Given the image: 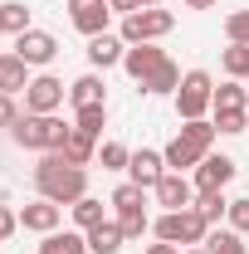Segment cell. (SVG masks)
Wrapping results in <instances>:
<instances>
[{"label": "cell", "instance_id": "7a4b0ae2", "mask_svg": "<svg viewBox=\"0 0 249 254\" xmlns=\"http://www.w3.org/2000/svg\"><path fill=\"white\" fill-rule=\"evenodd\" d=\"M215 123L210 118H195V123H181V132L166 142V171H195L200 161L210 157V147H215Z\"/></svg>", "mask_w": 249, "mask_h": 254}, {"label": "cell", "instance_id": "60d3db41", "mask_svg": "<svg viewBox=\"0 0 249 254\" xmlns=\"http://www.w3.org/2000/svg\"><path fill=\"white\" fill-rule=\"evenodd\" d=\"M245 103H249V78H245Z\"/></svg>", "mask_w": 249, "mask_h": 254}, {"label": "cell", "instance_id": "74e56055", "mask_svg": "<svg viewBox=\"0 0 249 254\" xmlns=\"http://www.w3.org/2000/svg\"><path fill=\"white\" fill-rule=\"evenodd\" d=\"M147 254H181L176 245H166V240H156V245H147Z\"/></svg>", "mask_w": 249, "mask_h": 254}, {"label": "cell", "instance_id": "ac0fdd59", "mask_svg": "<svg viewBox=\"0 0 249 254\" xmlns=\"http://www.w3.org/2000/svg\"><path fill=\"white\" fill-rule=\"evenodd\" d=\"M83 235H88V254H118L127 245V235H123L118 220H103V225H93V230H83Z\"/></svg>", "mask_w": 249, "mask_h": 254}, {"label": "cell", "instance_id": "5bb4252c", "mask_svg": "<svg viewBox=\"0 0 249 254\" xmlns=\"http://www.w3.org/2000/svg\"><path fill=\"white\" fill-rule=\"evenodd\" d=\"M161 176H166V157H161V152H152V147L132 152V161H127V181H137L142 190H156Z\"/></svg>", "mask_w": 249, "mask_h": 254}, {"label": "cell", "instance_id": "e0dca14e", "mask_svg": "<svg viewBox=\"0 0 249 254\" xmlns=\"http://www.w3.org/2000/svg\"><path fill=\"white\" fill-rule=\"evenodd\" d=\"M25 88H30V64L20 59V54H15V49H10V54H0V93H25Z\"/></svg>", "mask_w": 249, "mask_h": 254}, {"label": "cell", "instance_id": "ffe728a7", "mask_svg": "<svg viewBox=\"0 0 249 254\" xmlns=\"http://www.w3.org/2000/svg\"><path fill=\"white\" fill-rule=\"evenodd\" d=\"M195 215L215 230V225L230 215V195H225V190H195Z\"/></svg>", "mask_w": 249, "mask_h": 254}, {"label": "cell", "instance_id": "1f68e13d", "mask_svg": "<svg viewBox=\"0 0 249 254\" xmlns=\"http://www.w3.org/2000/svg\"><path fill=\"white\" fill-rule=\"evenodd\" d=\"M210 123L220 137H240V132H249V113H215Z\"/></svg>", "mask_w": 249, "mask_h": 254}, {"label": "cell", "instance_id": "ee69618b", "mask_svg": "<svg viewBox=\"0 0 249 254\" xmlns=\"http://www.w3.org/2000/svg\"><path fill=\"white\" fill-rule=\"evenodd\" d=\"M0 250H5V245H0Z\"/></svg>", "mask_w": 249, "mask_h": 254}, {"label": "cell", "instance_id": "d6a6232c", "mask_svg": "<svg viewBox=\"0 0 249 254\" xmlns=\"http://www.w3.org/2000/svg\"><path fill=\"white\" fill-rule=\"evenodd\" d=\"M118 225H123L127 240H142V235L152 230V220H147V205H142V210H127V215H118Z\"/></svg>", "mask_w": 249, "mask_h": 254}, {"label": "cell", "instance_id": "83f0119b", "mask_svg": "<svg viewBox=\"0 0 249 254\" xmlns=\"http://www.w3.org/2000/svg\"><path fill=\"white\" fill-rule=\"evenodd\" d=\"M142 205H147V190L137 186V181H123V186L113 190V210H118V215H127V210H142Z\"/></svg>", "mask_w": 249, "mask_h": 254}, {"label": "cell", "instance_id": "9a60e30c", "mask_svg": "<svg viewBox=\"0 0 249 254\" xmlns=\"http://www.w3.org/2000/svg\"><path fill=\"white\" fill-rule=\"evenodd\" d=\"M83 54H88V64H93L98 73H108V68H118V64H123L127 44H123V34H93Z\"/></svg>", "mask_w": 249, "mask_h": 254}, {"label": "cell", "instance_id": "d6986e66", "mask_svg": "<svg viewBox=\"0 0 249 254\" xmlns=\"http://www.w3.org/2000/svg\"><path fill=\"white\" fill-rule=\"evenodd\" d=\"M39 254H88V235L83 230H54V235H44Z\"/></svg>", "mask_w": 249, "mask_h": 254}, {"label": "cell", "instance_id": "e575fe53", "mask_svg": "<svg viewBox=\"0 0 249 254\" xmlns=\"http://www.w3.org/2000/svg\"><path fill=\"white\" fill-rule=\"evenodd\" d=\"M15 230H20V210H10V205L0 200V245H5V240H10Z\"/></svg>", "mask_w": 249, "mask_h": 254}, {"label": "cell", "instance_id": "5b68a950", "mask_svg": "<svg viewBox=\"0 0 249 254\" xmlns=\"http://www.w3.org/2000/svg\"><path fill=\"white\" fill-rule=\"evenodd\" d=\"M176 30V15L171 10H161V5H142V10H132L123 15V44H156V39H166V34Z\"/></svg>", "mask_w": 249, "mask_h": 254}, {"label": "cell", "instance_id": "44dd1931", "mask_svg": "<svg viewBox=\"0 0 249 254\" xmlns=\"http://www.w3.org/2000/svg\"><path fill=\"white\" fill-rule=\"evenodd\" d=\"M176 88H181V68H176L171 59H166L152 78L142 83V93H147V98H176Z\"/></svg>", "mask_w": 249, "mask_h": 254}, {"label": "cell", "instance_id": "4dcf8cb0", "mask_svg": "<svg viewBox=\"0 0 249 254\" xmlns=\"http://www.w3.org/2000/svg\"><path fill=\"white\" fill-rule=\"evenodd\" d=\"M225 39L230 44H249V10H230L225 15Z\"/></svg>", "mask_w": 249, "mask_h": 254}, {"label": "cell", "instance_id": "8d00e7d4", "mask_svg": "<svg viewBox=\"0 0 249 254\" xmlns=\"http://www.w3.org/2000/svg\"><path fill=\"white\" fill-rule=\"evenodd\" d=\"M113 5V15H132V10H142V0H108Z\"/></svg>", "mask_w": 249, "mask_h": 254}, {"label": "cell", "instance_id": "f546056e", "mask_svg": "<svg viewBox=\"0 0 249 254\" xmlns=\"http://www.w3.org/2000/svg\"><path fill=\"white\" fill-rule=\"evenodd\" d=\"M127 161H132V152H127L123 142H103L98 147V166L103 171H127Z\"/></svg>", "mask_w": 249, "mask_h": 254}, {"label": "cell", "instance_id": "7c38bea8", "mask_svg": "<svg viewBox=\"0 0 249 254\" xmlns=\"http://www.w3.org/2000/svg\"><path fill=\"white\" fill-rule=\"evenodd\" d=\"M161 64H166V49H156V44H127V54H123V68H127V78L137 88L152 78Z\"/></svg>", "mask_w": 249, "mask_h": 254}, {"label": "cell", "instance_id": "836d02e7", "mask_svg": "<svg viewBox=\"0 0 249 254\" xmlns=\"http://www.w3.org/2000/svg\"><path fill=\"white\" fill-rule=\"evenodd\" d=\"M225 220H230V230L249 235V195H235V200H230V215H225Z\"/></svg>", "mask_w": 249, "mask_h": 254}, {"label": "cell", "instance_id": "d590c367", "mask_svg": "<svg viewBox=\"0 0 249 254\" xmlns=\"http://www.w3.org/2000/svg\"><path fill=\"white\" fill-rule=\"evenodd\" d=\"M20 123V103H15V98L10 93H0V127H5V132H10V127Z\"/></svg>", "mask_w": 249, "mask_h": 254}, {"label": "cell", "instance_id": "30bf717a", "mask_svg": "<svg viewBox=\"0 0 249 254\" xmlns=\"http://www.w3.org/2000/svg\"><path fill=\"white\" fill-rule=\"evenodd\" d=\"M68 20L78 34H108V20H113V5L108 0H68Z\"/></svg>", "mask_w": 249, "mask_h": 254}, {"label": "cell", "instance_id": "d4e9b609", "mask_svg": "<svg viewBox=\"0 0 249 254\" xmlns=\"http://www.w3.org/2000/svg\"><path fill=\"white\" fill-rule=\"evenodd\" d=\"M68 215H73V225H78V230H93V225H103V220H108L98 195H83V200H73V205H68Z\"/></svg>", "mask_w": 249, "mask_h": 254}, {"label": "cell", "instance_id": "4316f807", "mask_svg": "<svg viewBox=\"0 0 249 254\" xmlns=\"http://www.w3.org/2000/svg\"><path fill=\"white\" fill-rule=\"evenodd\" d=\"M73 127H78V132H88V137H103V127H108V103L73 108Z\"/></svg>", "mask_w": 249, "mask_h": 254}, {"label": "cell", "instance_id": "8992f818", "mask_svg": "<svg viewBox=\"0 0 249 254\" xmlns=\"http://www.w3.org/2000/svg\"><path fill=\"white\" fill-rule=\"evenodd\" d=\"M210 103H215V78H210L205 68L181 73V88H176V118H181V123H195V118L210 113Z\"/></svg>", "mask_w": 249, "mask_h": 254}, {"label": "cell", "instance_id": "f1b7e54d", "mask_svg": "<svg viewBox=\"0 0 249 254\" xmlns=\"http://www.w3.org/2000/svg\"><path fill=\"white\" fill-rule=\"evenodd\" d=\"M0 15H5V34H25V30H34L30 10H25L20 0H5V5H0Z\"/></svg>", "mask_w": 249, "mask_h": 254}, {"label": "cell", "instance_id": "52a82bcc", "mask_svg": "<svg viewBox=\"0 0 249 254\" xmlns=\"http://www.w3.org/2000/svg\"><path fill=\"white\" fill-rule=\"evenodd\" d=\"M68 103V83L54 73H34L30 88H25V113H59Z\"/></svg>", "mask_w": 249, "mask_h": 254}, {"label": "cell", "instance_id": "484cf974", "mask_svg": "<svg viewBox=\"0 0 249 254\" xmlns=\"http://www.w3.org/2000/svg\"><path fill=\"white\" fill-rule=\"evenodd\" d=\"M220 68H225V78H249V44H230V49H220Z\"/></svg>", "mask_w": 249, "mask_h": 254}, {"label": "cell", "instance_id": "603a6c76", "mask_svg": "<svg viewBox=\"0 0 249 254\" xmlns=\"http://www.w3.org/2000/svg\"><path fill=\"white\" fill-rule=\"evenodd\" d=\"M63 157L68 161H78V166H93L98 161V137H88V132H68V142H63Z\"/></svg>", "mask_w": 249, "mask_h": 254}, {"label": "cell", "instance_id": "6da1fadb", "mask_svg": "<svg viewBox=\"0 0 249 254\" xmlns=\"http://www.w3.org/2000/svg\"><path fill=\"white\" fill-rule=\"evenodd\" d=\"M34 190L54 205H73L88 195V166L68 161L63 152H39V166H34Z\"/></svg>", "mask_w": 249, "mask_h": 254}, {"label": "cell", "instance_id": "b9f144b4", "mask_svg": "<svg viewBox=\"0 0 249 254\" xmlns=\"http://www.w3.org/2000/svg\"><path fill=\"white\" fill-rule=\"evenodd\" d=\"M142 5H161V0H142Z\"/></svg>", "mask_w": 249, "mask_h": 254}, {"label": "cell", "instance_id": "3957f363", "mask_svg": "<svg viewBox=\"0 0 249 254\" xmlns=\"http://www.w3.org/2000/svg\"><path fill=\"white\" fill-rule=\"evenodd\" d=\"M68 132L73 123H63L59 113H20V123L10 127L15 147H25V152H63Z\"/></svg>", "mask_w": 249, "mask_h": 254}, {"label": "cell", "instance_id": "8fae6325", "mask_svg": "<svg viewBox=\"0 0 249 254\" xmlns=\"http://www.w3.org/2000/svg\"><path fill=\"white\" fill-rule=\"evenodd\" d=\"M15 54L30 64V68H44V64H54V54H59V39L49 30H25V34H15Z\"/></svg>", "mask_w": 249, "mask_h": 254}, {"label": "cell", "instance_id": "9c48e42d", "mask_svg": "<svg viewBox=\"0 0 249 254\" xmlns=\"http://www.w3.org/2000/svg\"><path fill=\"white\" fill-rule=\"evenodd\" d=\"M235 171H240V161H235V157H225V152H210V157H205L195 171H190V181H195V190H225L230 181H235Z\"/></svg>", "mask_w": 249, "mask_h": 254}, {"label": "cell", "instance_id": "cb8c5ba5", "mask_svg": "<svg viewBox=\"0 0 249 254\" xmlns=\"http://www.w3.org/2000/svg\"><path fill=\"white\" fill-rule=\"evenodd\" d=\"M205 250L210 254H249L245 250V235H240V230H230V225H225V230H210V235H205Z\"/></svg>", "mask_w": 249, "mask_h": 254}, {"label": "cell", "instance_id": "7bdbcfd3", "mask_svg": "<svg viewBox=\"0 0 249 254\" xmlns=\"http://www.w3.org/2000/svg\"><path fill=\"white\" fill-rule=\"evenodd\" d=\"M0 34H5V15H0Z\"/></svg>", "mask_w": 249, "mask_h": 254}, {"label": "cell", "instance_id": "f35d334b", "mask_svg": "<svg viewBox=\"0 0 249 254\" xmlns=\"http://www.w3.org/2000/svg\"><path fill=\"white\" fill-rule=\"evenodd\" d=\"M215 0H186V10H210Z\"/></svg>", "mask_w": 249, "mask_h": 254}, {"label": "cell", "instance_id": "ba28073f", "mask_svg": "<svg viewBox=\"0 0 249 254\" xmlns=\"http://www.w3.org/2000/svg\"><path fill=\"white\" fill-rule=\"evenodd\" d=\"M156 205L161 210H190L195 205V181H190L186 171H166L161 181H156Z\"/></svg>", "mask_w": 249, "mask_h": 254}, {"label": "cell", "instance_id": "7402d4cb", "mask_svg": "<svg viewBox=\"0 0 249 254\" xmlns=\"http://www.w3.org/2000/svg\"><path fill=\"white\" fill-rule=\"evenodd\" d=\"M210 113H249V103H245V83H240V78H225V83L215 88Z\"/></svg>", "mask_w": 249, "mask_h": 254}, {"label": "cell", "instance_id": "ab89813d", "mask_svg": "<svg viewBox=\"0 0 249 254\" xmlns=\"http://www.w3.org/2000/svg\"><path fill=\"white\" fill-rule=\"evenodd\" d=\"M181 254H210V250H205V245H195V250H181Z\"/></svg>", "mask_w": 249, "mask_h": 254}, {"label": "cell", "instance_id": "277c9868", "mask_svg": "<svg viewBox=\"0 0 249 254\" xmlns=\"http://www.w3.org/2000/svg\"><path fill=\"white\" fill-rule=\"evenodd\" d=\"M152 235L166 240V245H176V250H195V245H205L210 225L200 220L195 205H190V210H161V215L152 220Z\"/></svg>", "mask_w": 249, "mask_h": 254}, {"label": "cell", "instance_id": "4fadbf2b", "mask_svg": "<svg viewBox=\"0 0 249 254\" xmlns=\"http://www.w3.org/2000/svg\"><path fill=\"white\" fill-rule=\"evenodd\" d=\"M63 225V205H54V200H30V205H20V230H30V235H54Z\"/></svg>", "mask_w": 249, "mask_h": 254}, {"label": "cell", "instance_id": "2e32d148", "mask_svg": "<svg viewBox=\"0 0 249 254\" xmlns=\"http://www.w3.org/2000/svg\"><path fill=\"white\" fill-rule=\"evenodd\" d=\"M68 103L73 108H93V103H108V83H103V73H78L73 83H68Z\"/></svg>", "mask_w": 249, "mask_h": 254}]
</instances>
